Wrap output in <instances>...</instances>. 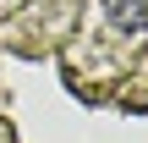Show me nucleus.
I'll use <instances>...</instances> for the list:
<instances>
[{
  "instance_id": "1",
  "label": "nucleus",
  "mask_w": 148,
  "mask_h": 143,
  "mask_svg": "<svg viewBox=\"0 0 148 143\" xmlns=\"http://www.w3.org/2000/svg\"><path fill=\"white\" fill-rule=\"evenodd\" d=\"M104 11H110L115 33H143L148 28V0H104Z\"/></svg>"
}]
</instances>
